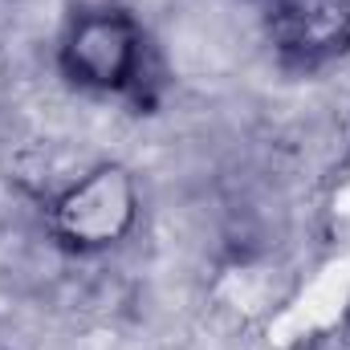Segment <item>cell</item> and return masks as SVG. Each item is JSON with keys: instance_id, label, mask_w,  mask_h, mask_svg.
<instances>
[{"instance_id": "3", "label": "cell", "mask_w": 350, "mask_h": 350, "mask_svg": "<svg viewBox=\"0 0 350 350\" xmlns=\"http://www.w3.org/2000/svg\"><path fill=\"white\" fill-rule=\"evenodd\" d=\"M265 37L289 70H326L350 53V0H261Z\"/></svg>"}, {"instance_id": "2", "label": "cell", "mask_w": 350, "mask_h": 350, "mask_svg": "<svg viewBox=\"0 0 350 350\" xmlns=\"http://www.w3.org/2000/svg\"><path fill=\"white\" fill-rule=\"evenodd\" d=\"M143 220V191L131 167L94 163L45 200V232L74 257L114 253Z\"/></svg>"}, {"instance_id": "1", "label": "cell", "mask_w": 350, "mask_h": 350, "mask_svg": "<svg viewBox=\"0 0 350 350\" xmlns=\"http://www.w3.org/2000/svg\"><path fill=\"white\" fill-rule=\"evenodd\" d=\"M57 70L78 94L147 106L159 90L155 45L143 21L122 4L78 8L57 37Z\"/></svg>"}]
</instances>
